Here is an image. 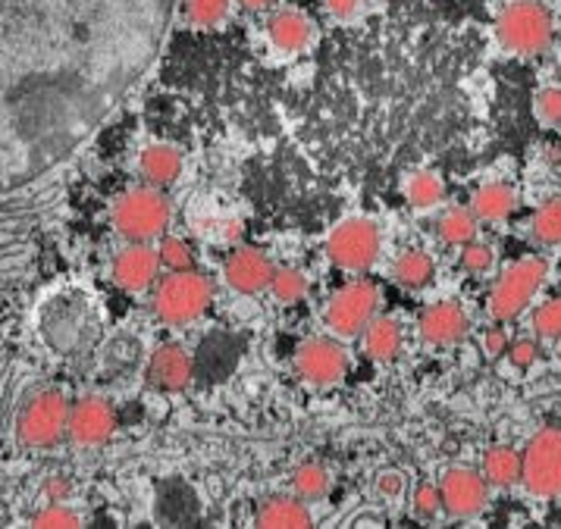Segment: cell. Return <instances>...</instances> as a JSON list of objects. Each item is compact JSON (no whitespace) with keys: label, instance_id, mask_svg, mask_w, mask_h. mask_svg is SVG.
I'll return each mask as SVG.
<instances>
[{"label":"cell","instance_id":"1","mask_svg":"<svg viewBox=\"0 0 561 529\" xmlns=\"http://www.w3.org/2000/svg\"><path fill=\"white\" fill-rule=\"evenodd\" d=\"M35 332L57 357L85 354L101 335L98 298L82 286L54 288L35 310Z\"/></svg>","mask_w":561,"mask_h":529},{"label":"cell","instance_id":"2","mask_svg":"<svg viewBox=\"0 0 561 529\" xmlns=\"http://www.w3.org/2000/svg\"><path fill=\"white\" fill-rule=\"evenodd\" d=\"M173 207L158 185L133 188L113 200L111 222L126 242H158L170 229Z\"/></svg>","mask_w":561,"mask_h":529},{"label":"cell","instance_id":"3","mask_svg":"<svg viewBox=\"0 0 561 529\" xmlns=\"http://www.w3.org/2000/svg\"><path fill=\"white\" fill-rule=\"evenodd\" d=\"M210 301H214V283L198 269H182L160 279L151 298V310L167 326H188L202 320Z\"/></svg>","mask_w":561,"mask_h":529},{"label":"cell","instance_id":"4","mask_svg":"<svg viewBox=\"0 0 561 529\" xmlns=\"http://www.w3.org/2000/svg\"><path fill=\"white\" fill-rule=\"evenodd\" d=\"M499 45L520 57L542 54L552 45V16L537 0H515L495 20Z\"/></svg>","mask_w":561,"mask_h":529},{"label":"cell","instance_id":"5","mask_svg":"<svg viewBox=\"0 0 561 529\" xmlns=\"http://www.w3.org/2000/svg\"><path fill=\"white\" fill-rule=\"evenodd\" d=\"M549 276V264L546 257L530 254L512 264L499 279H495L493 291H490V317L495 323H512L524 310L530 308V301L537 298V291Z\"/></svg>","mask_w":561,"mask_h":529},{"label":"cell","instance_id":"6","mask_svg":"<svg viewBox=\"0 0 561 529\" xmlns=\"http://www.w3.org/2000/svg\"><path fill=\"white\" fill-rule=\"evenodd\" d=\"M69 404L64 392L45 389L32 395L20 411L16 419V441L23 448H54L67 436L69 429Z\"/></svg>","mask_w":561,"mask_h":529},{"label":"cell","instance_id":"7","mask_svg":"<svg viewBox=\"0 0 561 529\" xmlns=\"http://www.w3.org/2000/svg\"><path fill=\"white\" fill-rule=\"evenodd\" d=\"M382 251L380 226L367 217H348L330 232L327 239V257L336 269L345 273H367L377 264Z\"/></svg>","mask_w":561,"mask_h":529},{"label":"cell","instance_id":"8","mask_svg":"<svg viewBox=\"0 0 561 529\" xmlns=\"http://www.w3.org/2000/svg\"><path fill=\"white\" fill-rule=\"evenodd\" d=\"M520 483L537 498L561 495V426H546L534 433L527 448L520 451Z\"/></svg>","mask_w":561,"mask_h":529},{"label":"cell","instance_id":"9","mask_svg":"<svg viewBox=\"0 0 561 529\" xmlns=\"http://www.w3.org/2000/svg\"><path fill=\"white\" fill-rule=\"evenodd\" d=\"M377 304H380V288L370 279H355L330 298L323 320L336 338H358L367 330V323L377 317Z\"/></svg>","mask_w":561,"mask_h":529},{"label":"cell","instance_id":"10","mask_svg":"<svg viewBox=\"0 0 561 529\" xmlns=\"http://www.w3.org/2000/svg\"><path fill=\"white\" fill-rule=\"evenodd\" d=\"M295 370L311 386H339L348 376V354L342 352V345L333 338L317 335L298 345Z\"/></svg>","mask_w":561,"mask_h":529},{"label":"cell","instance_id":"11","mask_svg":"<svg viewBox=\"0 0 561 529\" xmlns=\"http://www.w3.org/2000/svg\"><path fill=\"white\" fill-rule=\"evenodd\" d=\"M443 492V510L455 517V520H471L477 517L486 498H490V483L483 473H477L471 467H451L449 473L439 483Z\"/></svg>","mask_w":561,"mask_h":529},{"label":"cell","instance_id":"12","mask_svg":"<svg viewBox=\"0 0 561 529\" xmlns=\"http://www.w3.org/2000/svg\"><path fill=\"white\" fill-rule=\"evenodd\" d=\"M160 257L158 248H151L148 242H129L123 251H116L111 261V279L113 286L123 291H145L158 283Z\"/></svg>","mask_w":561,"mask_h":529},{"label":"cell","instance_id":"13","mask_svg":"<svg viewBox=\"0 0 561 529\" xmlns=\"http://www.w3.org/2000/svg\"><path fill=\"white\" fill-rule=\"evenodd\" d=\"M113 429H116V411H113L104 398L85 395L69 407L67 436L79 448H98V445H104L113 436Z\"/></svg>","mask_w":561,"mask_h":529},{"label":"cell","instance_id":"14","mask_svg":"<svg viewBox=\"0 0 561 529\" xmlns=\"http://www.w3.org/2000/svg\"><path fill=\"white\" fill-rule=\"evenodd\" d=\"M417 330H421V338L433 348H449L471 332V317L455 301H439V304H430L421 313Z\"/></svg>","mask_w":561,"mask_h":529},{"label":"cell","instance_id":"15","mask_svg":"<svg viewBox=\"0 0 561 529\" xmlns=\"http://www.w3.org/2000/svg\"><path fill=\"white\" fill-rule=\"evenodd\" d=\"M273 261L257 248H236L224 264L226 286L239 295H257L267 291L273 279Z\"/></svg>","mask_w":561,"mask_h":529},{"label":"cell","instance_id":"16","mask_svg":"<svg viewBox=\"0 0 561 529\" xmlns=\"http://www.w3.org/2000/svg\"><path fill=\"white\" fill-rule=\"evenodd\" d=\"M192 376H195V364H192V354L182 345H160L158 352L148 357V367H145L148 386L158 392H167V395L188 389Z\"/></svg>","mask_w":561,"mask_h":529},{"label":"cell","instance_id":"17","mask_svg":"<svg viewBox=\"0 0 561 529\" xmlns=\"http://www.w3.org/2000/svg\"><path fill=\"white\" fill-rule=\"evenodd\" d=\"M314 20L301 10H276L267 20L270 45L276 50H286V54L305 50L314 42Z\"/></svg>","mask_w":561,"mask_h":529},{"label":"cell","instance_id":"18","mask_svg":"<svg viewBox=\"0 0 561 529\" xmlns=\"http://www.w3.org/2000/svg\"><path fill=\"white\" fill-rule=\"evenodd\" d=\"M257 527L267 529H301L311 527L314 517H311V507L308 502H301L298 495H279V498H267L264 505L257 507V517H254Z\"/></svg>","mask_w":561,"mask_h":529},{"label":"cell","instance_id":"19","mask_svg":"<svg viewBox=\"0 0 561 529\" xmlns=\"http://www.w3.org/2000/svg\"><path fill=\"white\" fill-rule=\"evenodd\" d=\"M138 173L145 176L148 185H170L176 182V176L182 173V154L176 145H167V141H154L148 145L141 154H138Z\"/></svg>","mask_w":561,"mask_h":529},{"label":"cell","instance_id":"20","mask_svg":"<svg viewBox=\"0 0 561 529\" xmlns=\"http://www.w3.org/2000/svg\"><path fill=\"white\" fill-rule=\"evenodd\" d=\"M360 335H364V352L377 364H389L402 352V326L392 317H374Z\"/></svg>","mask_w":561,"mask_h":529},{"label":"cell","instance_id":"21","mask_svg":"<svg viewBox=\"0 0 561 529\" xmlns=\"http://www.w3.org/2000/svg\"><path fill=\"white\" fill-rule=\"evenodd\" d=\"M517 207V195L512 185L505 182H486L473 192L471 210L477 214V220L499 222L505 217H512V210Z\"/></svg>","mask_w":561,"mask_h":529},{"label":"cell","instance_id":"22","mask_svg":"<svg viewBox=\"0 0 561 529\" xmlns=\"http://www.w3.org/2000/svg\"><path fill=\"white\" fill-rule=\"evenodd\" d=\"M520 451L512 448V445H495L486 451L483 458V476L486 483L495 485V488H512V485L520 483Z\"/></svg>","mask_w":561,"mask_h":529},{"label":"cell","instance_id":"23","mask_svg":"<svg viewBox=\"0 0 561 529\" xmlns=\"http://www.w3.org/2000/svg\"><path fill=\"white\" fill-rule=\"evenodd\" d=\"M392 276H396V283L404 288H411V291H421V288H427L433 283V276H436V264H433V257H430L427 251H404L396 257V264H392Z\"/></svg>","mask_w":561,"mask_h":529},{"label":"cell","instance_id":"24","mask_svg":"<svg viewBox=\"0 0 561 529\" xmlns=\"http://www.w3.org/2000/svg\"><path fill=\"white\" fill-rule=\"evenodd\" d=\"M477 214L471 207H449L439 220H436V235L439 242L451 244V248H461L477 239Z\"/></svg>","mask_w":561,"mask_h":529},{"label":"cell","instance_id":"25","mask_svg":"<svg viewBox=\"0 0 561 529\" xmlns=\"http://www.w3.org/2000/svg\"><path fill=\"white\" fill-rule=\"evenodd\" d=\"M404 198L411 207H417V210H427V207H436L439 200L446 198V185H443V179L436 176V173H430V170H417V173H411V176L404 179L402 185Z\"/></svg>","mask_w":561,"mask_h":529},{"label":"cell","instance_id":"26","mask_svg":"<svg viewBox=\"0 0 561 529\" xmlns=\"http://www.w3.org/2000/svg\"><path fill=\"white\" fill-rule=\"evenodd\" d=\"M530 239L542 248L561 244V198H549L539 204L530 217Z\"/></svg>","mask_w":561,"mask_h":529},{"label":"cell","instance_id":"27","mask_svg":"<svg viewBox=\"0 0 561 529\" xmlns=\"http://www.w3.org/2000/svg\"><path fill=\"white\" fill-rule=\"evenodd\" d=\"M293 492L301 502H320L330 492V470L323 463H301L293 473Z\"/></svg>","mask_w":561,"mask_h":529},{"label":"cell","instance_id":"28","mask_svg":"<svg viewBox=\"0 0 561 529\" xmlns=\"http://www.w3.org/2000/svg\"><path fill=\"white\" fill-rule=\"evenodd\" d=\"M270 291L276 301L283 304H295L308 295V276L301 269H293V266H276L273 269V279H270Z\"/></svg>","mask_w":561,"mask_h":529},{"label":"cell","instance_id":"29","mask_svg":"<svg viewBox=\"0 0 561 529\" xmlns=\"http://www.w3.org/2000/svg\"><path fill=\"white\" fill-rule=\"evenodd\" d=\"M232 0H182V16L195 28H214L226 20Z\"/></svg>","mask_w":561,"mask_h":529},{"label":"cell","instance_id":"30","mask_svg":"<svg viewBox=\"0 0 561 529\" xmlns=\"http://www.w3.org/2000/svg\"><path fill=\"white\" fill-rule=\"evenodd\" d=\"M158 257L160 266L163 269H170V273H182V269H195V251H192V244L185 242V239H176V235H163L158 242Z\"/></svg>","mask_w":561,"mask_h":529},{"label":"cell","instance_id":"31","mask_svg":"<svg viewBox=\"0 0 561 529\" xmlns=\"http://www.w3.org/2000/svg\"><path fill=\"white\" fill-rule=\"evenodd\" d=\"M534 116L546 129H559L561 126V89L559 85H542L534 94Z\"/></svg>","mask_w":561,"mask_h":529},{"label":"cell","instance_id":"32","mask_svg":"<svg viewBox=\"0 0 561 529\" xmlns=\"http://www.w3.org/2000/svg\"><path fill=\"white\" fill-rule=\"evenodd\" d=\"M495 266V251L493 244L486 242H468L461 244V269L465 273H471V276H483V273H490Z\"/></svg>","mask_w":561,"mask_h":529},{"label":"cell","instance_id":"33","mask_svg":"<svg viewBox=\"0 0 561 529\" xmlns=\"http://www.w3.org/2000/svg\"><path fill=\"white\" fill-rule=\"evenodd\" d=\"M534 332L539 338L559 342L561 338V298H552L534 310Z\"/></svg>","mask_w":561,"mask_h":529},{"label":"cell","instance_id":"34","mask_svg":"<svg viewBox=\"0 0 561 529\" xmlns=\"http://www.w3.org/2000/svg\"><path fill=\"white\" fill-rule=\"evenodd\" d=\"M28 524H32V527H79L82 517H79L72 507L64 505V502H50V505L42 507L38 514H32Z\"/></svg>","mask_w":561,"mask_h":529},{"label":"cell","instance_id":"35","mask_svg":"<svg viewBox=\"0 0 561 529\" xmlns=\"http://www.w3.org/2000/svg\"><path fill=\"white\" fill-rule=\"evenodd\" d=\"M411 510L421 517V520H433V517H439L443 514V492H439V485L433 483H421L414 488V495H411Z\"/></svg>","mask_w":561,"mask_h":529},{"label":"cell","instance_id":"36","mask_svg":"<svg viewBox=\"0 0 561 529\" xmlns=\"http://www.w3.org/2000/svg\"><path fill=\"white\" fill-rule=\"evenodd\" d=\"M508 360L515 364L517 370H527V367H534L539 360V345L534 338H517L508 345Z\"/></svg>","mask_w":561,"mask_h":529},{"label":"cell","instance_id":"37","mask_svg":"<svg viewBox=\"0 0 561 529\" xmlns=\"http://www.w3.org/2000/svg\"><path fill=\"white\" fill-rule=\"evenodd\" d=\"M377 0H327V10L336 20H358L364 10H370Z\"/></svg>","mask_w":561,"mask_h":529},{"label":"cell","instance_id":"38","mask_svg":"<svg viewBox=\"0 0 561 529\" xmlns=\"http://www.w3.org/2000/svg\"><path fill=\"white\" fill-rule=\"evenodd\" d=\"M377 492H380L382 498H399L404 492V476L396 473V470H386V473L377 476Z\"/></svg>","mask_w":561,"mask_h":529},{"label":"cell","instance_id":"39","mask_svg":"<svg viewBox=\"0 0 561 529\" xmlns=\"http://www.w3.org/2000/svg\"><path fill=\"white\" fill-rule=\"evenodd\" d=\"M483 352L490 354V357H499V354L508 352V332L502 330V326H490V330L483 332Z\"/></svg>","mask_w":561,"mask_h":529},{"label":"cell","instance_id":"40","mask_svg":"<svg viewBox=\"0 0 561 529\" xmlns=\"http://www.w3.org/2000/svg\"><path fill=\"white\" fill-rule=\"evenodd\" d=\"M67 492H69V485L64 483V480H54V483H50V495H54L57 502H64V495H67Z\"/></svg>","mask_w":561,"mask_h":529},{"label":"cell","instance_id":"41","mask_svg":"<svg viewBox=\"0 0 561 529\" xmlns=\"http://www.w3.org/2000/svg\"><path fill=\"white\" fill-rule=\"evenodd\" d=\"M239 3H242L245 10H267L273 0H239Z\"/></svg>","mask_w":561,"mask_h":529},{"label":"cell","instance_id":"42","mask_svg":"<svg viewBox=\"0 0 561 529\" xmlns=\"http://www.w3.org/2000/svg\"><path fill=\"white\" fill-rule=\"evenodd\" d=\"M559 354H561V338H559Z\"/></svg>","mask_w":561,"mask_h":529}]
</instances>
